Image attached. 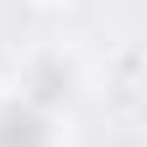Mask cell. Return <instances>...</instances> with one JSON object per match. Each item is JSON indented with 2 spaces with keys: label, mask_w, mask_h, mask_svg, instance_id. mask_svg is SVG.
<instances>
[{
  "label": "cell",
  "mask_w": 147,
  "mask_h": 147,
  "mask_svg": "<svg viewBox=\"0 0 147 147\" xmlns=\"http://www.w3.org/2000/svg\"><path fill=\"white\" fill-rule=\"evenodd\" d=\"M0 147H42V121L32 110H5L0 116Z\"/></svg>",
  "instance_id": "obj_1"
}]
</instances>
